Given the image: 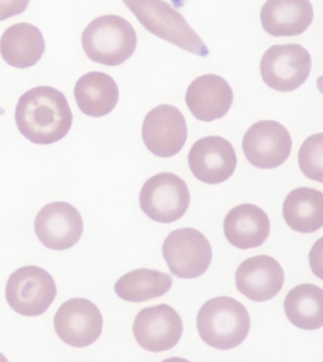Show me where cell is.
<instances>
[{"mask_svg": "<svg viewBox=\"0 0 323 362\" xmlns=\"http://www.w3.org/2000/svg\"><path fill=\"white\" fill-rule=\"evenodd\" d=\"M172 277L158 270H133L119 278L115 292L121 299L131 303H143L166 294L171 289Z\"/></svg>", "mask_w": 323, "mask_h": 362, "instance_id": "cell-23", "label": "cell"}, {"mask_svg": "<svg viewBox=\"0 0 323 362\" xmlns=\"http://www.w3.org/2000/svg\"><path fill=\"white\" fill-rule=\"evenodd\" d=\"M54 277L46 269L26 266L16 270L7 281V303L16 313L26 317L40 316L48 310L57 297Z\"/></svg>", "mask_w": 323, "mask_h": 362, "instance_id": "cell-5", "label": "cell"}, {"mask_svg": "<svg viewBox=\"0 0 323 362\" xmlns=\"http://www.w3.org/2000/svg\"><path fill=\"white\" fill-rule=\"evenodd\" d=\"M149 33L191 54L206 57L207 45L185 18L164 0H122Z\"/></svg>", "mask_w": 323, "mask_h": 362, "instance_id": "cell-3", "label": "cell"}, {"mask_svg": "<svg viewBox=\"0 0 323 362\" xmlns=\"http://www.w3.org/2000/svg\"><path fill=\"white\" fill-rule=\"evenodd\" d=\"M185 100L194 118L213 122L223 118L230 111L233 91L224 78L206 74L192 82L186 91Z\"/></svg>", "mask_w": 323, "mask_h": 362, "instance_id": "cell-16", "label": "cell"}, {"mask_svg": "<svg viewBox=\"0 0 323 362\" xmlns=\"http://www.w3.org/2000/svg\"><path fill=\"white\" fill-rule=\"evenodd\" d=\"M136 30L119 16H102L94 19L83 30L82 46L93 62L108 66L122 65L136 51Z\"/></svg>", "mask_w": 323, "mask_h": 362, "instance_id": "cell-4", "label": "cell"}, {"mask_svg": "<svg viewBox=\"0 0 323 362\" xmlns=\"http://www.w3.org/2000/svg\"><path fill=\"white\" fill-rule=\"evenodd\" d=\"M311 68V55L299 44L274 45L264 52L260 64L264 82L281 93L303 86Z\"/></svg>", "mask_w": 323, "mask_h": 362, "instance_id": "cell-8", "label": "cell"}, {"mask_svg": "<svg viewBox=\"0 0 323 362\" xmlns=\"http://www.w3.org/2000/svg\"><path fill=\"white\" fill-rule=\"evenodd\" d=\"M243 151L249 163L260 169H274L290 156V133L280 122L261 121L247 129L243 139Z\"/></svg>", "mask_w": 323, "mask_h": 362, "instance_id": "cell-10", "label": "cell"}, {"mask_svg": "<svg viewBox=\"0 0 323 362\" xmlns=\"http://www.w3.org/2000/svg\"><path fill=\"white\" fill-rule=\"evenodd\" d=\"M191 194L182 178L172 173H160L144 183L140 194L143 213L154 221L169 224L187 211Z\"/></svg>", "mask_w": 323, "mask_h": 362, "instance_id": "cell-6", "label": "cell"}, {"mask_svg": "<svg viewBox=\"0 0 323 362\" xmlns=\"http://www.w3.org/2000/svg\"><path fill=\"white\" fill-rule=\"evenodd\" d=\"M286 317L294 327L317 330L323 327V291L312 284L291 289L286 298Z\"/></svg>", "mask_w": 323, "mask_h": 362, "instance_id": "cell-22", "label": "cell"}, {"mask_svg": "<svg viewBox=\"0 0 323 362\" xmlns=\"http://www.w3.org/2000/svg\"><path fill=\"white\" fill-rule=\"evenodd\" d=\"M133 333L143 349L153 353L164 352L180 342L183 322L174 308L163 303L144 308L136 315Z\"/></svg>", "mask_w": 323, "mask_h": 362, "instance_id": "cell-12", "label": "cell"}, {"mask_svg": "<svg viewBox=\"0 0 323 362\" xmlns=\"http://www.w3.org/2000/svg\"><path fill=\"white\" fill-rule=\"evenodd\" d=\"M187 137L186 119L174 105H158L144 119L143 143L147 149L158 157L171 158L178 154Z\"/></svg>", "mask_w": 323, "mask_h": 362, "instance_id": "cell-11", "label": "cell"}, {"mask_svg": "<svg viewBox=\"0 0 323 362\" xmlns=\"http://www.w3.org/2000/svg\"><path fill=\"white\" fill-rule=\"evenodd\" d=\"M46 44L37 27L29 23L13 25L0 38V54L5 62L16 69L36 65L43 57Z\"/></svg>", "mask_w": 323, "mask_h": 362, "instance_id": "cell-19", "label": "cell"}, {"mask_svg": "<svg viewBox=\"0 0 323 362\" xmlns=\"http://www.w3.org/2000/svg\"><path fill=\"white\" fill-rule=\"evenodd\" d=\"M322 137L323 134H315L306 139L299 152V165L303 175L310 180L322 183Z\"/></svg>", "mask_w": 323, "mask_h": 362, "instance_id": "cell-24", "label": "cell"}, {"mask_svg": "<svg viewBox=\"0 0 323 362\" xmlns=\"http://www.w3.org/2000/svg\"><path fill=\"white\" fill-rule=\"evenodd\" d=\"M4 108L0 107V115H2V114L4 113Z\"/></svg>", "mask_w": 323, "mask_h": 362, "instance_id": "cell-26", "label": "cell"}, {"mask_svg": "<svg viewBox=\"0 0 323 362\" xmlns=\"http://www.w3.org/2000/svg\"><path fill=\"white\" fill-rule=\"evenodd\" d=\"M283 214L295 232H317L323 226V194L313 188L295 189L286 197Z\"/></svg>", "mask_w": 323, "mask_h": 362, "instance_id": "cell-21", "label": "cell"}, {"mask_svg": "<svg viewBox=\"0 0 323 362\" xmlns=\"http://www.w3.org/2000/svg\"><path fill=\"white\" fill-rule=\"evenodd\" d=\"M19 132L30 143L48 146L68 135L74 114L68 100L52 86H36L18 100L15 114Z\"/></svg>", "mask_w": 323, "mask_h": 362, "instance_id": "cell-1", "label": "cell"}, {"mask_svg": "<svg viewBox=\"0 0 323 362\" xmlns=\"http://www.w3.org/2000/svg\"><path fill=\"white\" fill-rule=\"evenodd\" d=\"M163 255L170 272L182 279L201 276L213 259L210 242L193 228H184L170 233L164 241Z\"/></svg>", "mask_w": 323, "mask_h": 362, "instance_id": "cell-7", "label": "cell"}, {"mask_svg": "<svg viewBox=\"0 0 323 362\" xmlns=\"http://www.w3.org/2000/svg\"><path fill=\"white\" fill-rule=\"evenodd\" d=\"M35 232L45 247L54 250L71 249L83 232L82 216L76 208L57 202L44 206L35 217Z\"/></svg>", "mask_w": 323, "mask_h": 362, "instance_id": "cell-13", "label": "cell"}, {"mask_svg": "<svg viewBox=\"0 0 323 362\" xmlns=\"http://www.w3.org/2000/svg\"><path fill=\"white\" fill-rule=\"evenodd\" d=\"M74 96L83 114L100 118L110 114L118 104L119 88L110 75L91 71L77 81Z\"/></svg>", "mask_w": 323, "mask_h": 362, "instance_id": "cell-20", "label": "cell"}, {"mask_svg": "<svg viewBox=\"0 0 323 362\" xmlns=\"http://www.w3.org/2000/svg\"><path fill=\"white\" fill-rule=\"evenodd\" d=\"M197 330L202 341L218 350L238 347L250 330L249 312L232 297L213 298L197 315Z\"/></svg>", "mask_w": 323, "mask_h": 362, "instance_id": "cell-2", "label": "cell"}, {"mask_svg": "<svg viewBox=\"0 0 323 362\" xmlns=\"http://www.w3.org/2000/svg\"><path fill=\"white\" fill-rule=\"evenodd\" d=\"M54 329L65 344L83 348L94 344L102 332V315L91 300L74 298L58 309Z\"/></svg>", "mask_w": 323, "mask_h": 362, "instance_id": "cell-9", "label": "cell"}, {"mask_svg": "<svg viewBox=\"0 0 323 362\" xmlns=\"http://www.w3.org/2000/svg\"><path fill=\"white\" fill-rule=\"evenodd\" d=\"M313 18L310 0H266L261 10L262 26L274 37L302 35Z\"/></svg>", "mask_w": 323, "mask_h": 362, "instance_id": "cell-17", "label": "cell"}, {"mask_svg": "<svg viewBox=\"0 0 323 362\" xmlns=\"http://www.w3.org/2000/svg\"><path fill=\"white\" fill-rule=\"evenodd\" d=\"M188 160L194 177L207 185L225 182L235 174L237 166L233 144L218 136L197 141L192 146Z\"/></svg>", "mask_w": 323, "mask_h": 362, "instance_id": "cell-14", "label": "cell"}, {"mask_svg": "<svg viewBox=\"0 0 323 362\" xmlns=\"http://www.w3.org/2000/svg\"><path fill=\"white\" fill-rule=\"evenodd\" d=\"M285 272L282 266L269 255L247 259L235 274V285L244 296L253 302L273 299L282 291Z\"/></svg>", "mask_w": 323, "mask_h": 362, "instance_id": "cell-15", "label": "cell"}, {"mask_svg": "<svg viewBox=\"0 0 323 362\" xmlns=\"http://www.w3.org/2000/svg\"><path fill=\"white\" fill-rule=\"evenodd\" d=\"M270 221L266 211L253 204L236 206L224 220V233L233 247L240 250L262 246L269 238Z\"/></svg>", "mask_w": 323, "mask_h": 362, "instance_id": "cell-18", "label": "cell"}, {"mask_svg": "<svg viewBox=\"0 0 323 362\" xmlns=\"http://www.w3.org/2000/svg\"><path fill=\"white\" fill-rule=\"evenodd\" d=\"M29 4L30 0H0V21L21 15Z\"/></svg>", "mask_w": 323, "mask_h": 362, "instance_id": "cell-25", "label": "cell"}]
</instances>
